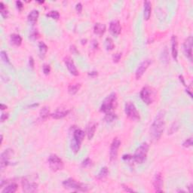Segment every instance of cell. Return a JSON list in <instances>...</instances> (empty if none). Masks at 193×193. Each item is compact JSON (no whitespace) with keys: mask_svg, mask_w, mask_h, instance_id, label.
Returning a JSON list of instances; mask_svg holds the SVG:
<instances>
[{"mask_svg":"<svg viewBox=\"0 0 193 193\" xmlns=\"http://www.w3.org/2000/svg\"><path fill=\"white\" fill-rule=\"evenodd\" d=\"M164 112L160 111L155 118L150 128V137L152 141L156 142L161 138L165 127Z\"/></svg>","mask_w":193,"mask_h":193,"instance_id":"1","label":"cell"},{"mask_svg":"<svg viewBox=\"0 0 193 193\" xmlns=\"http://www.w3.org/2000/svg\"><path fill=\"white\" fill-rule=\"evenodd\" d=\"M117 94L116 93H111L103 100L100 106V112L106 114L112 112V111L117 107Z\"/></svg>","mask_w":193,"mask_h":193,"instance_id":"2","label":"cell"},{"mask_svg":"<svg viewBox=\"0 0 193 193\" xmlns=\"http://www.w3.org/2000/svg\"><path fill=\"white\" fill-rule=\"evenodd\" d=\"M85 137V133L84 131L79 128H76L72 133V137L70 143V147L72 152L75 154L78 153L81 147V144L82 143Z\"/></svg>","mask_w":193,"mask_h":193,"instance_id":"3","label":"cell"},{"mask_svg":"<svg viewBox=\"0 0 193 193\" xmlns=\"http://www.w3.org/2000/svg\"><path fill=\"white\" fill-rule=\"evenodd\" d=\"M149 149V145L147 143H143L135 151L133 156V161L137 164H143L147 159L148 152Z\"/></svg>","mask_w":193,"mask_h":193,"instance_id":"4","label":"cell"},{"mask_svg":"<svg viewBox=\"0 0 193 193\" xmlns=\"http://www.w3.org/2000/svg\"><path fill=\"white\" fill-rule=\"evenodd\" d=\"M63 186L67 189H72L75 191H80V192H87L89 190V186L86 184L81 183L78 182L73 178H68L63 182Z\"/></svg>","mask_w":193,"mask_h":193,"instance_id":"5","label":"cell"},{"mask_svg":"<svg viewBox=\"0 0 193 193\" xmlns=\"http://www.w3.org/2000/svg\"><path fill=\"white\" fill-rule=\"evenodd\" d=\"M125 112L126 116L130 119H131L132 121H137L140 119V113H139L137 107H135L134 103L133 102H126L125 105Z\"/></svg>","mask_w":193,"mask_h":193,"instance_id":"6","label":"cell"},{"mask_svg":"<svg viewBox=\"0 0 193 193\" xmlns=\"http://www.w3.org/2000/svg\"><path fill=\"white\" fill-rule=\"evenodd\" d=\"M140 96L141 100L146 104L150 105L155 100L156 94H155V91L152 90V88L149 86H146L143 87L141 91H140Z\"/></svg>","mask_w":193,"mask_h":193,"instance_id":"7","label":"cell"},{"mask_svg":"<svg viewBox=\"0 0 193 193\" xmlns=\"http://www.w3.org/2000/svg\"><path fill=\"white\" fill-rule=\"evenodd\" d=\"M48 162L49 168H51L52 171H58V170H62L64 167V161L58 156L55 154L50 155L48 159Z\"/></svg>","mask_w":193,"mask_h":193,"instance_id":"8","label":"cell"},{"mask_svg":"<svg viewBox=\"0 0 193 193\" xmlns=\"http://www.w3.org/2000/svg\"><path fill=\"white\" fill-rule=\"evenodd\" d=\"M121 146V141L119 138H114L110 146V150H109V160L110 161H115L117 159L119 149Z\"/></svg>","mask_w":193,"mask_h":193,"instance_id":"9","label":"cell"},{"mask_svg":"<svg viewBox=\"0 0 193 193\" xmlns=\"http://www.w3.org/2000/svg\"><path fill=\"white\" fill-rule=\"evenodd\" d=\"M152 60L151 59H146V60H143V61L139 64L138 67H137L136 72H135V77L138 80L143 76L147 69L149 68V66L152 64Z\"/></svg>","mask_w":193,"mask_h":193,"instance_id":"10","label":"cell"},{"mask_svg":"<svg viewBox=\"0 0 193 193\" xmlns=\"http://www.w3.org/2000/svg\"><path fill=\"white\" fill-rule=\"evenodd\" d=\"M13 149H7L1 154V156H0V168H1L2 170H4V168L8 166V164H9V160L13 156Z\"/></svg>","mask_w":193,"mask_h":193,"instance_id":"11","label":"cell"},{"mask_svg":"<svg viewBox=\"0 0 193 193\" xmlns=\"http://www.w3.org/2000/svg\"><path fill=\"white\" fill-rule=\"evenodd\" d=\"M22 186L24 192H36L39 188V184L33 181H29L27 178H24L22 181Z\"/></svg>","mask_w":193,"mask_h":193,"instance_id":"12","label":"cell"},{"mask_svg":"<svg viewBox=\"0 0 193 193\" xmlns=\"http://www.w3.org/2000/svg\"><path fill=\"white\" fill-rule=\"evenodd\" d=\"M183 51L186 56L192 61V37L189 36L183 43Z\"/></svg>","mask_w":193,"mask_h":193,"instance_id":"13","label":"cell"},{"mask_svg":"<svg viewBox=\"0 0 193 193\" xmlns=\"http://www.w3.org/2000/svg\"><path fill=\"white\" fill-rule=\"evenodd\" d=\"M64 63H65L66 66H67V68L69 70V72H70L72 76H79V71H78L77 68H76V65H75L73 60H72L71 57H67L64 59Z\"/></svg>","mask_w":193,"mask_h":193,"instance_id":"14","label":"cell"},{"mask_svg":"<svg viewBox=\"0 0 193 193\" xmlns=\"http://www.w3.org/2000/svg\"><path fill=\"white\" fill-rule=\"evenodd\" d=\"M163 177L161 173H156L153 180V186L156 192H163Z\"/></svg>","mask_w":193,"mask_h":193,"instance_id":"15","label":"cell"},{"mask_svg":"<svg viewBox=\"0 0 193 193\" xmlns=\"http://www.w3.org/2000/svg\"><path fill=\"white\" fill-rule=\"evenodd\" d=\"M109 32L114 36H118L121 32V26L118 20H114L109 24Z\"/></svg>","mask_w":193,"mask_h":193,"instance_id":"16","label":"cell"},{"mask_svg":"<svg viewBox=\"0 0 193 193\" xmlns=\"http://www.w3.org/2000/svg\"><path fill=\"white\" fill-rule=\"evenodd\" d=\"M171 54L174 60L177 61L178 57V42L176 36H172L171 37Z\"/></svg>","mask_w":193,"mask_h":193,"instance_id":"17","label":"cell"},{"mask_svg":"<svg viewBox=\"0 0 193 193\" xmlns=\"http://www.w3.org/2000/svg\"><path fill=\"white\" fill-rule=\"evenodd\" d=\"M143 17L146 20H149L152 13V3L149 1H145L143 2Z\"/></svg>","mask_w":193,"mask_h":193,"instance_id":"18","label":"cell"},{"mask_svg":"<svg viewBox=\"0 0 193 193\" xmlns=\"http://www.w3.org/2000/svg\"><path fill=\"white\" fill-rule=\"evenodd\" d=\"M69 109H57L54 113L51 114V116L52 118H54L55 119H60L66 117V116L69 114Z\"/></svg>","mask_w":193,"mask_h":193,"instance_id":"19","label":"cell"},{"mask_svg":"<svg viewBox=\"0 0 193 193\" xmlns=\"http://www.w3.org/2000/svg\"><path fill=\"white\" fill-rule=\"evenodd\" d=\"M39 12L38 10H32L29 13L28 16H27V20L30 24H32L33 25L36 24V22H37L38 18H39Z\"/></svg>","mask_w":193,"mask_h":193,"instance_id":"20","label":"cell"},{"mask_svg":"<svg viewBox=\"0 0 193 193\" xmlns=\"http://www.w3.org/2000/svg\"><path fill=\"white\" fill-rule=\"evenodd\" d=\"M97 124L95 122H90L89 125L87 127V136L89 140H91L94 135L95 131H96Z\"/></svg>","mask_w":193,"mask_h":193,"instance_id":"21","label":"cell"},{"mask_svg":"<svg viewBox=\"0 0 193 193\" xmlns=\"http://www.w3.org/2000/svg\"><path fill=\"white\" fill-rule=\"evenodd\" d=\"M94 32L98 36H103L106 32V25L101 23L95 24L94 27Z\"/></svg>","mask_w":193,"mask_h":193,"instance_id":"22","label":"cell"},{"mask_svg":"<svg viewBox=\"0 0 193 193\" xmlns=\"http://www.w3.org/2000/svg\"><path fill=\"white\" fill-rule=\"evenodd\" d=\"M10 41L14 46H20L22 43V37L19 34L13 33L10 36Z\"/></svg>","mask_w":193,"mask_h":193,"instance_id":"23","label":"cell"},{"mask_svg":"<svg viewBox=\"0 0 193 193\" xmlns=\"http://www.w3.org/2000/svg\"><path fill=\"white\" fill-rule=\"evenodd\" d=\"M17 188H18L17 184L15 182H12L6 186V188L2 189V193H15L17 190Z\"/></svg>","mask_w":193,"mask_h":193,"instance_id":"24","label":"cell"},{"mask_svg":"<svg viewBox=\"0 0 193 193\" xmlns=\"http://www.w3.org/2000/svg\"><path fill=\"white\" fill-rule=\"evenodd\" d=\"M48 48L47 45L44 42H39V56L41 58H44L46 57V55L48 51Z\"/></svg>","mask_w":193,"mask_h":193,"instance_id":"25","label":"cell"},{"mask_svg":"<svg viewBox=\"0 0 193 193\" xmlns=\"http://www.w3.org/2000/svg\"><path fill=\"white\" fill-rule=\"evenodd\" d=\"M81 88V84H73V85H69L68 86V92L69 94L74 95L79 91V90Z\"/></svg>","mask_w":193,"mask_h":193,"instance_id":"26","label":"cell"},{"mask_svg":"<svg viewBox=\"0 0 193 193\" xmlns=\"http://www.w3.org/2000/svg\"><path fill=\"white\" fill-rule=\"evenodd\" d=\"M49 115H50V110L49 107H42V109L39 112V116L40 118H41V119L42 120H46L47 118L48 117Z\"/></svg>","mask_w":193,"mask_h":193,"instance_id":"27","label":"cell"},{"mask_svg":"<svg viewBox=\"0 0 193 193\" xmlns=\"http://www.w3.org/2000/svg\"><path fill=\"white\" fill-rule=\"evenodd\" d=\"M104 45H105V48L107 51H112V50H113L115 48L113 40H112V38L110 37H107V39H105V44Z\"/></svg>","mask_w":193,"mask_h":193,"instance_id":"28","label":"cell"},{"mask_svg":"<svg viewBox=\"0 0 193 193\" xmlns=\"http://www.w3.org/2000/svg\"><path fill=\"white\" fill-rule=\"evenodd\" d=\"M108 173H109V170L107 167H103V168H101V170H100V172L98 173L97 174V179L99 180H103V179L106 178L107 176H108Z\"/></svg>","mask_w":193,"mask_h":193,"instance_id":"29","label":"cell"},{"mask_svg":"<svg viewBox=\"0 0 193 193\" xmlns=\"http://www.w3.org/2000/svg\"><path fill=\"white\" fill-rule=\"evenodd\" d=\"M117 116L116 114L112 113V112H109V113L106 114L105 118H104V120H105L107 122H112V121H116L117 119Z\"/></svg>","mask_w":193,"mask_h":193,"instance_id":"30","label":"cell"},{"mask_svg":"<svg viewBox=\"0 0 193 193\" xmlns=\"http://www.w3.org/2000/svg\"><path fill=\"white\" fill-rule=\"evenodd\" d=\"M0 12H1V15L2 16L3 18H7L8 16V11L6 8V6L4 5V3L2 2H0Z\"/></svg>","mask_w":193,"mask_h":193,"instance_id":"31","label":"cell"},{"mask_svg":"<svg viewBox=\"0 0 193 193\" xmlns=\"http://www.w3.org/2000/svg\"><path fill=\"white\" fill-rule=\"evenodd\" d=\"M46 16L48 17H51L52 19H55V20H58V19L60 18V14H59V12L57 11L53 10V11L48 12L46 15Z\"/></svg>","mask_w":193,"mask_h":193,"instance_id":"32","label":"cell"},{"mask_svg":"<svg viewBox=\"0 0 193 193\" xmlns=\"http://www.w3.org/2000/svg\"><path fill=\"white\" fill-rule=\"evenodd\" d=\"M0 56H1V59L2 60L3 62L5 63V64H11V63H10V60L9 58H8V55H7V53L5 51H2L1 53H0Z\"/></svg>","mask_w":193,"mask_h":193,"instance_id":"33","label":"cell"},{"mask_svg":"<svg viewBox=\"0 0 193 193\" xmlns=\"http://www.w3.org/2000/svg\"><path fill=\"white\" fill-rule=\"evenodd\" d=\"M192 146V137H189V138L186 139L185 141L182 143V147L185 148H189Z\"/></svg>","mask_w":193,"mask_h":193,"instance_id":"34","label":"cell"},{"mask_svg":"<svg viewBox=\"0 0 193 193\" xmlns=\"http://www.w3.org/2000/svg\"><path fill=\"white\" fill-rule=\"evenodd\" d=\"M91 165V160L89 159V158H87V159H85L84 161L81 162V167L82 168H88V167H90Z\"/></svg>","mask_w":193,"mask_h":193,"instance_id":"35","label":"cell"},{"mask_svg":"<svg viewBox=\"0 0 193 193\" xmlns=\"http://www.w3.org/2000/svg\"><path fill=\"white\" fill-rule=\"evenodd\" d=\"M42 70L43 72H44L45 75H48L51 72V67H50V65L48 64H44L42 67Z\"/></svg>","mask_w":193,"mask_h":193,"instance_id":"36","label":"cell"},{"mask_svg":"<svg viewBox=\"0 0 193 193\" xmlns=\"http://www.w3.org/2000/svg\"><path fill=\"white\" fill-rule=\"evenodd\" d=\"M121 58V53H116L114 54L113 56H112V60H113L114 63H118L119 62V60Z\"/></svg>","mask_w":193,"mask_h":193,"instance_id":"37","label":"cell"},{"mask_svg":"<svg viewBox=\"0 0 193 193\" xmlns=\"http://www.w3.org/2000/svg\"><path fill=\"white\" fill-rule=\"evenodd\" d=\"M39 33H38L36 30H35V31H33V32H32V33L30 34V38L32 39L36 40V39H37L38 38H39Z\"/></svg>","mask_w":193,"mask_h":193,"instance_id":"38","label":"cell"},{"mask_svg":"<svg viewBox=\"0 0 193 193\" xmlns=\"http://www.w3.org/2000/svg\"><path fill=\"white\" fill-rule=\"evenodd\" d=\"M82 8H83V7H82V5H81V3L79 2V3H77V4H76V11H77L79 14L81 13V11H82Z\"/></svg>","mask_w":193,"mask_h":193,"instance_id":"39","label":"cell"},{"mask_svg":"<svg viewBox=\"0 0 193 193\" xmlns=\"http://www.w3.org/2000/svg\"><path fill=\"white\" fill-rule=\"evenodd\" d=\"M16 6H17V8L19 10V11H21L24 8L23 3H22V2H20V1L16 2Z\"/></svg>","mask_w":193,"mask_h":193,"instance_id":"40","label":"cell"},{"mask_svg":"<svg viewBox=\"0 0 193 193\" xmlns=\"http://www.w3.org/2000/svg\"><path fill=\"white\" fill-rule=\"evenodd\" d=\"M122 159L125 161H131V160H133V156L131 155H124L122 156Z\"/></svg>","mask_w":193,"mask_h":193,"instance_id":"41","label":"cell"},{"mask_svg":"<svg viewBox=\"0 0 193 193\" xmlns=\"http://www.w3.org/2000/svg\"><path fill=\"white\" fill-rule=\"evenodd\" d=\"M122 188L123 189H124V190L125 191H126V192H134V191L133 190V189H130L129 187L128 186H126V185H125V184H122Z\"/></svg>","mask_w":193,"mask_h":193,"instance_id":"42","label":"cell"},{"mask_svg":"<svg viewBox=\"0 0 193 193\" xmlns=\"http://www.w3.org/2000/svg\"><path fill=\"white\" fill-rule=\"evenodd\" d=\"M34 59L33 57H30L29 59V67H31L32 69L34 68Z\"/></svg>","mask_w":193,"mask_h":193,"instance_id":"43","label":"cell"},{"mask_svg":"<svg viewBox=\"0 0 193 193\" xmlns=\"http://www.w3.org/2000/svg\"><path fill=\"white\" fill-rule=\"evenodd\" d=\"M8 113H2L1 116V121L2 122H4L5 121H6V119H8Z\"/></svg>","mask_w":193,"mask_h":193,"instance_id":"44","label":"cell"},{"mask_svg":"<svg viewBox=\"0 0 193 193\" xmlns=\"http://www.w3.org/2000/svg\"><path fill=\"white\" fill-rule=\"evenodd\" d=\"M97 75H98V73H97V71H91V72H88V76H91L92 78L96 77V76H97Z\"/></svg>","mask_w":193,"mask_h":193,"instance_id":"45","label":"cell"},{"mask_svg":"<svg viewBox=\"0 0 193 193\" xmlns=\"http://www.w3.org/2000/svg\"><path fill=\"white\" fill-rule=\"evenodd\" d=\"M70 50L72 53H78V50L76 48V47L75 46H71L70 47Z\"/></svg>","mask_w":193,"mask_h":193,"instance_id":"46","label":"cell"},{"mask_svg":"<svg viewBox=\"0 0 193 193\" xmlns=\"http://www.w3.org/2000/svg\"><path fill=\"white\" fill-rule=\"evenodd\" d=\"M0 107H1V110H2V111L5 110V109H7V106H6V105H4V104H2V103L1 104V106H0Z\"/></svg>","mask_w":193,"mask_h":193,"instance_id":"47","label":"cell"},{"mask_svg":"<svg viewBox=\"0 0 193 193\" xmlns=\"http://www.w3.org/2000/svg\"><path fill=\"white\" fill-rule=\"evenodd\" d=\"M188 189H189V192H192V184H191V185L189 186H188Z\"/></svg>","mask_w":193,"mask_h":193,"instance_id":"48","label":"cell"},{"mask_svg":"<svg viewBox=\"0 0 193 193\" xmlns=\"http://www.w3.org/2000/svg\"><path fill=\"white\" fill-rule=\"evenodd\" d=\"M2 141H3V136H2V134L1 135V144L2 143Z\"/></svg>","mask_w":193,"mask_h":193,"instance_id":"49","label":"cell"}]
</instances>
